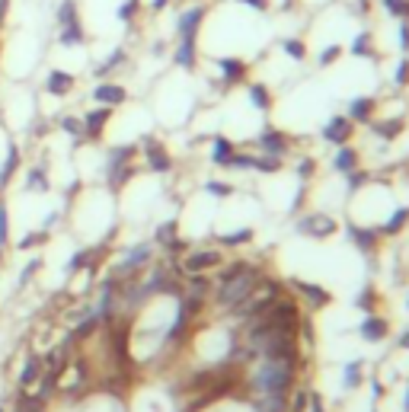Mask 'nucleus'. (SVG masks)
Here are the masks:
<instances>
[{"mask_svg": "<svg viewBox=\"0 0 409 412\" xmlns=\"http://www.w3.org/2000/svg\"><path fill=\"white\" fill-rule=\"evenodd\" d=\"M204 13H208L204 7H192V10H186V13L179 16V23H176L179 38H198V29H202V23H204Z\"/></svg>", "mask_w": 409, "mask_h": 412, "instance_id": "nucleus-18", "label": "nucleus"}, {"mask_svg": "<svg viewBox=\"0 0 409 412\" xmlns=\"http://www.w3.org/2000/svg\"><path fill=\"white\" fill-rule=\"evenodd\" d=\"M304 358H262V365L250 374V400H288L298 387Z\"/></svg>", "mask_w": 409, "mask_h": 412, "instance_id": "nucleus-1", "label": "nucleus"}, {"mask_svg": "<svg viewBox=\"0 0 409 412\" xmlns=\"http://www.w3.org/2000/svg\"><path fill=\"white\" fill-rule=\"evenodd\" d=\"M253 157H256V154H243V150H233L231 160H227V166H224V170H233V173L253 170Z\"/></svg>", "mask_w": 409, "mask_h": 412, "instance_id": "nucleus-39", "label": "nucleus"}, {"mask_svg": "<svg viewBox=\"0 0 409 412\" xmlns=\"http://www.w3.org/2000/svg\"><path fill=\"white\" fill-rule=\"evenodd\" d=\"M80 122H84L86 141H100L102 131H106V125L112 122V109H109V106H96V109H86L84 115H80Z\"/></svg>", "mask_w": 409, "mask_h": 412, "instance_id": "nucleus-12", "label": "nucleus"}, {"mask_svg": "<svg viewBox=\"0 0 409 412\" xmlns=\"http://www.w3.org/2000/svg\"><path fill=\"white\" fill-rule=\"evenodd\" d=\"M135 154H138L135 144H119L106 154V183H109L112 192H119L125 183H131V176H135Z\"/></svg>", "mask_w": 409, "mask_h": 412, "instance_id": "nucleus-3", "label": "nucleus"}, {"mask_svg": "<svg viewBox=\"0 0 409 412\" xmlns=\"http://www.w3.org/2000/svg\"><path fill=\"white\" fill-rule=\"evenodd\" d=\"M74 19H80L77 0H61V3H58V13H55V23L58 26H67V23H74Z\"/></svg>", "mask_w": 409, "mask_h": 412, "instance_id": "nucleus-35", "label": "nucleus"}, {"mask_svg": "<svg viewBox=\"0 0 409 412\" xmlns=\"http://www.w3.org/2000/svg\"><path fill=\"white\" fill-rule=\"evenodd\" d=\"M352 55H355V58H374V55H377V52H374V45H371V32H362V36H355Z\"/></svg>", "mask_w": 409, "mask_h": 412, "instance_id": "nucleus-38", "label": "nucleus"}, {"mask_svg": "<svg viewBox=\"0 0 409 412\" xmlns=\"http://www.w3.org/2000/svg\"><path fill=\"white\" fill-rule=\"evenodd\" d=\"M58 125H61V131H67V135L74 137L77 144H84L86 135H84V122H80V115H61L58 119Z\"/></svg>", "mask_w": 409, "mask_h": 412, "instance_id": "nucleus-32", "label": "nucleus"}, {"mask_svg": "<svg viewBox=\"0 0 409 412\" xmlns=\"http://www.w3.org/2000/svg\"><path fill=\"white\" fill-rule=\"evenodd\" d=\"M384 10L397 19H409V0H381Z\"/></svg>", "mask_w": 409, "mask_h": 412, "instance_id": "nucleus-43", "label": "nucleus"}, {"mask_svg": "<svg viewBox=\"0 0 409 412\" xmlns=\"http://www.w3.org/2000/svg\"><path fill=\"white\" fill-rule=\"evenodd\" d=\"M371 390H374V400H381V396H384V384H381V377H371Z\"/></svg>", "mask_w": 409, "mask_h": 412, "instance_id": "nucleus-53", "label": "nucleus"}, {"mask_svg": "<svg viewBox=\"0 0 409 412\" xmlns=\"http://www.w3.org/2000/svg\"><path fill=\"white\" fill-rule=\"evenodd\" d=\"M339 55H342V48H339V45H329L323 55H320V67H329L333 61H339Z\"/></svg>", "mask_w": 409, "mask_h": 412, "instance_id": "nucleus-47", "label": "nucleus"}, {"mask_svg": "<svg viewBox=\"0 0 409 412\" xmlns=\"http://www.w3.org/2000/svg\"><path fill=\"white\" fill-rule=\"evenodd\" d=\"M138 7H141V0H125V3L119 7V13H115V16H119L121 23H131V19H135V13H138Z\"/></svg>", "mask_w": 409, "mask_h": 412, "instance_id": "nucleus-46", "label": "nucleus"}, {"mask_svg": "<svg viewBox=\"0 0 409 412\" xmlns=\"http://www.w3.org/2000/svg\"><path fill=\"white\" fill-rule=\"evenodd\" d=\"M358 336L364 342H371V345H381L387 336H390V320L381 317V313H364L362 326H358Z\"/></svg>", "mask_w": 409, "mask_h": 412, "instance_id": "nucleus-11", "label": "nucleus"}, {"mask_svg": "<svg viewBox=\"0 0 409 412\" xmlns=\"http://www.w3.org/2000/svg\"><path fill=\"white\" fill-rule=\"evenodd\" d=\"M256 147H259V154H272V157H285L291 154V147H294V141H291L288 131L281 128H262L259 135H256Z\"/></svg>", "mask_w": 409, "mask_h": 412, "instance_id": "nucleus-7", "label": "nucleus"}, {"mask_svg": "<svg viewBox=\"0 0 409 412\" xmlns=\"http://www.w3.org/2000/svg\"><path fill=\"white\" fill-rule=\"evenodd\" d=\"M125 61H128V52H125V48H115V52H112V55L106 58L102 65H96V67H93V73L100 77V80H106V77L119 71V67L125 65Z\"/></svg>", "mask_w": 409, "mask_h": 412, "instance_id": "nucleus-28", "label": "nucleus"}, {"mask_svg": "<svg viewBox=\"0 0 409 412\" xmlns=\"http://www.w3.org/2000/svg\"><path fill=\"white\" fill-rule=\"evenodd\" d=\"M176 230H179V220H167V224H160V227L154 230V240H150V243H154V247H163V249H167L170 243L179 237Z\"/></svg>", "mask_w": 409, "mask_h": 412, "instance_id": "nucleus-31", "label": "nucleus"}, {"mask_svg": "<svg viewBox=\"0 0 409 412\" xmlns=\"http://www.w3.org/2000/svg\"><path fill=\"white\" fill-rule=\"evenodd\" d=\"M170 0H150V10H163Z\"/></svg>", "mask_w": 409, "mask_h": 412, "instance_id": "nucleus-56", "label": "nucleus"}, {"mask_svg": "<svg viewBox=\"0 0 409 412\" xmlns=\"http://www.w3.org/2000/svg\"><path fill=\"white\" fill-rule=\"evenodd\" d=\"M403 412H409V387H406V400H403Z\"/></svg>", "mask_w": 409, "mask_h": 412, "instance_id": "nucleus-57", "label": "nucleus"}, {"mask_svg": "<svg viewBox=\"0 0 409 412\" xmlns=\"http://www.w3.org/2000/svg\"><path fill=\"white\" fill-rule=\"evenodd\" d=\"M406 224H409V208H397L390 218H387L381 227H377V233H381V237H397V233H400Z\"/></svg>", "mask_w": 409, "mask_h": 412, "instance_id": "nucleus-26", "label": "nucleus"}, {"mask_svg": "<svg viewBox=\"0 0 409 412\" xmlns=\"http://www.w3.org/2000/svg\"><path fill=\"white\" fill-rule=\"evenodd\" d=\"M371 412H377V409H371Z\"/></svg>", "mask_w": 409, "mask_h": 412, "instance_id": "nucleus-59", "label": "nucleus"}, {"mask_svg": "<svg viewBox=\"0 0 409 412\" xmlns=\"http://www.w3.org/2000/svg\"><path fill=\"white\" fill-rule=\"evenodd\" d=\"M0 247H10V214L3 198H0Z\"/></svg>", "mask_w": 409, "mask_h": 412, "instance_id": "nucleus-44", "label": "nucleus"}, {"mask_svg": "<svg viewBox=\"0 0 409 412\" xmlns=\"http://www.w3.org/2000/svg\"><path fill=\"white\" fill-rule=\"evenodd\" d=\"M58 42H61L65 48L84 45V42H86L84 23H80V19H74V23H67V26H58Z\"/></svg>", "mask_w": 409, "mask_h": 412, "instance_id": "nucleus-24", "label": "nucleus"}, {"mask_svg": "<svg viewBox=\"0 0 409 412\" xmlns=\"http://www.w3.org/2000/svg\"><path fill=\"white\" fill-rule=\"evenodd\" d=\"M314 173H316V160H314V157H304L301 166H298V176H301V179H310Z\"/></svg>", "mask_w": 409, "mask_h": 412, "instance_id": "nucleus-48", "label": "nucleus"}, {"mask_svg": "<svg viewBox=\"0 0 409 412\" xmlns=\"http://www.w3.org/2000/svg\"><path fill=\"white\" fill-rule=\"evenodd\" d=\"M250 102L259 112H272V106H275V100H272V93H269L266 83H253L250 87Z\"/></svg>", "mask_w": 409, "mask_h": 412, "instance_id": "nucleus-30", "label": "nucleus"}, {"mask_svg": "<svg viewBox=\"0 0 409 412\" xmlns=\"http://www.w3.org/2000/svg\"><path fill=\"white\" fill-rule=\"evenodd\" d=\"M291 288L298 291V297L310 307V313L316 310H326L329 304H333V291H326L323 284H316V282H304V278H291Z\"/></svg>", "mask_w": 409, "mask_h": 412, "instance_id": "nucleus-6", "label": "nucleus"}, {"mask_svg": "<svg viewBox=\"0 0 409 412\" xmlns=\"http://www.w3.org/2000/svg\"><path fill=\"white\" fill-rule=\"evenodd\" d=\"M23 170V147L19 144H7V157H3V166H0V192L7 189L16 173Z\"/></svg>", "mask_w": 409, "mask_h": 412, "instance_id": "nucleus-16", "label": "nucleus"}, {"mask_svg": "<svg viewBox=\"0 0 409 412\" xmlns=\"http://www.w3.org/2000/svg\"><path fill=\"white\" fill-rule=\"evenodd\" d=\"M141 150H144V163H148L150 173H170L173 170V157H170V150L163 147V141H157V137H144L141 141Z\"/></svg>", "mask_w": 409, "mask_h": 412, "instance_id": "nucleus-8", "label": "nucleus"}, {"mask_svg": "<svg viewBox=\"0 0 409 412\" xmlns=\"http://www.w3.org/2000/svg\"><path fill=\"white\" fill-rule=\"evenodd\" d=\"M240 3H246V7H253V10H269V0H240Z\"/></svg>", "mask_w": 409, "mask_h": 412, "instance_id": "nucleus-52", "label": "nucleus"}, {"mask_svg": "<svg viewBox=\"0 0 409 412\" xmlns=\"http://www.w3.org/2000/svg\"><path fill=\"white\" fill-rule=\"evenodd\" d=\"M281 52H285L291 61H304L307 58V48L301 38H285V42H281Z\"/></svg>", "mask_w": 409, "mask_h": 412, "instance_id": "nucleus-40", "label": "nucleus"}, {"mask_svg": "<svg viewBox=\"0 0 409 412\" xmlns=\"http://www.w3.org/2000/svg\"><path fill=\"white\" fill-rule=\"evenodd\" d=\"M336 230H339V220L333 214H323V211H307L298 220V233H304L310 240H329Z\"/></svg>", "mask_w": 409, "mask_h": 412, "instance_id": "nucleus-4", "label": "nucleus"}, {"mask_svg": "<svg viewBox=\"0 0 409 412\" xmlns=\"http://www.w3.org/2000/svg\"><path fill=\"white\" fill-rule=\"evenodd\" d=\"M397 348H403V352H409V330L403 332L400 339H397Z\"/></svg>", "mask_w": 409, "mask_h": 412, "instance_id": "nucleus-55", "label": "nucleus"}, {"mask_svg": "<svg viewBox=\"0 0 409 412\" xmlns=\"http://www.w3.org/2000/svg\"><path fill=\"white\" fill-rule=\"evenodd\" d=\"M45 377V365H42V355H32L23 361V371H19V377H16V390H36V384Z\"/></svg>", "mask_w": 409, "mask_h": 412, "instance_id": "nucleus-14", "label": "nucleus"}, {"mask_svg": "<svg viewBox=\"0 0 409 412\" xmlns=\"http://www.w3.org/2000/svg\"><path fill=\"white\" fill-rule=\"evenodd\" d=\"M173 61H176L183 71H196V65H198V45H196V38H179Z\"/></svg>", "mask_w": 409, "mask_h": 412, "instance_id": "nucleus-23", "label": "nucleus"}, {"mask_svg": "<svg viewBox=\"0 0 409 412\" xmlns=\"http://www.w3.org/2000/svg\"><path fill=\"white\" fill-rule=\"evenodd\" d=\"M45 93L48 96H55V100H65V96H71L74 93V87H77V77L74 73H67V71H48V77H45Z\"/></svg>", "mask_w": 409, "mask_h": 412, "instance_id": "nucleus-15", "label": "nucleus"}, {"mask_svg": "<svg viewBox=\"0 0 409 412\" xmlns=\"http://www.w3.org/2000/svg\"><path fill=\"white\" fill-rule=\"evenodd\" d=\"M307 412H326L323 396L316 393V390H310V406H307Z\"/></svg>", "mask_w": 409, "mask_h": 412, "instance_id": "nucleus-50", "label": "nucleus"}, {"mask_svg": "<svg viewBox=\"0 0 409 412\" xmlns=\"http://www.w3.org/2000/svg\"><path fill=\"white\" fill-rule=\"evenodd\" d=\"M262 278H266V268L262 266L246 262V259H237V262H231V266L221 272V282L214 288V304H218L221 310L233 313L256 288H259Z\"/></svg>", "mask_w": 409, "mask_h": 412, "instance_id": "nucleus-2", "label": "nucleus"}, {"mask_svg": "<svg viewBox=\"0 0 409 412\" xmlns=\"http://www.w3.org/2000/svg\"><path fill=\"white\" fill-rule=\"evenodd\" d=\"M253 170L262 176H275L285 170V163H281V157H272V154H256L253 157Z\"/></svg>", "mask_w": 409, "mask_h": 412, "instance_id": "nucleus-29", "label": "nucleus"}, {"mask_svg": "<svg viewBox=\"0 0 409 412\" xmlns=\"http://www.w3.org/2000/svg\"><path fill=\"white\" fill-rule=\"evenodd\" d=\"M310 406V390L307 387H294L288 393V412H307Z\"/></svg>", "mask_w": 409, "mask_h": 412, "instance_id": "nucleus-36", "label": "nucleus"}, {"mask_svg": "<svg viewBox=\"0 0 409 412\" xmlns=\"http://www.w3.org/2000/svg\"><path fill=\"white\" fill-rule=\"evenodd\" d=\"M7 13H10V0H0V29L7 23Z\"/></svg>", "mask_w": 409, "mask_h": 412, "instance_id": "nucleus-54", "label": "nucleus"}, {"mask_svg": "<svg viewBox=\"0 0 409 412\" xmlns=\"http://www.w3.org/2000/svg\"><path fill=\"white\" fill-rule=\"evenodd\" d=\"M393 80H397V87H406V83H409V58H403V61H400V67H397V77H393Z\"/></svg>", "mask_w": 409, "mask_h": 412, "instance_id": "nucleus-49", "label": "nucleus"}, {"mask_svg": "<svg viewBox=\"0 0 409 412\" xmlns=\"http://www.w3.org/2000/svg\"><path fill=\"white\" fill-rule=\"evenodd\" d=\"M349 237H352V243H355V249H362L364 256H374L377 249H381V233L374 227H358L355 220H349Z\"/></svg>", "mask_w": 409, "mask_h": 412, "instance_id": "nucleus-13", "label": "nucleus"}, {"mask_svg": "<svg viewBox=\"0 0 409 412\" xmlns=\"http://www.w3.org/2000/svg\"><path fill=\"white\" fill-rule=\"evenodd\" d=\"M90 96H93L96 106H109V109H119V106L128 102V90H125L121 83H115V80H100Z\"/></svg>", "mask_w": 409, "mask_h": 412, "instance_id": "nucleus-9", "label": "nucleus"}, {"mask_svg": "<svg viewBox=\"0 0 409 412\" xmlns=\"http://www.w3.org/2000/svg\"><path fill=\"white\" fill-rule=\"evenodd\" d=\"M237 150V144H233L231 137L224 135H214V147H211V163L214 166H227V160H231V154Z\"/></svg>", "mask_w": 409, "mask_h": 412, "instance_id": "nucleus-27", "label": "nucleus"}, {"mask_svg": "<svg viewBox=\"0 0 409 412\" xmlns=\"http://www.w3.org/2000/svg\"><path fill=\"white\" fill-rule=\"evenodd\" d=\"M355 304H358L364 313H377V291H374L371 284H368V288L358 294V301H355Z\"/></svg>", "mask_w": 409, "mask_h": 412, "instance_id": "nucleus-42", "label": "nucleus"}, {"mask_svg": "<svg viewBox=\"0 0 409 412\" xmlns=\"http://www.w3.org/2000/svg\"><path fill=\"white\" fill-rule=\"evenodd\" d=\"M48 243V230H32V233H26L23 240H16V249L19 253H26V249H36V247H45Z\"/></svg>", "mask_w": 409, "mask_h": 412, "instance_id": "nucleus-37", "label": "nucleus"}, {"mask_svg": "<svg viewBox=\"0 0 409 412\" xmlns=\"http://www.w3.org/2000/svg\"><path fill=\"white\" fill-rule=\"evenodd\" d=\"M0 412H7V409H3V403H0Z\"/></svg>", "mask_w": 409, "mask_h": 412, "instance_id": "nucleus-58", "label": "nucleus"}, {"mask_svg": "<svg viewBox=\"0 0 409 412\" xmlns=\"http://www.w3.org/2000/svg\"><path fill=\"white\" fill-rule=\"evenodd\" d=\"M374 112H377V100H374V96H355V100L349 102V112H345V115H349L355 125H371Z\"/></svg>", "mask_w": 409, "mask_h": 412, "instance_id": "nucleus-17", "label": "nucleus"}, {"mask_svg": "<svg viewBox=\"0 0 409 412\" xmlns=\"http://www.w3.org/2000/svg\"><path fill=\"white\" fill-rule=\"evenodd\" d=\"M345 179H349V192H352V195L358 192V189H364V185H368V173H362V166H358V170H352Z\"/></svg>", "mask_w": 409, "mask_h": 412, "instance_id": "nucleus-45", "label": "nucleus"}, {"mask_svg": "<svg viewBox=\"0 0 409 412\" xmlns=\"http://www.w3.org/2000/svg\"><path fill=\"white\" fill-rule=\"evenodd\" d=\"M218 266H224V253L221 249H196V253H186V259L179 262V275H208Z\"/></svg>", "mask_w": 409, "mask_h": 412, "instance_id": "nucleus-5", "label": "nucleus"}, {"mask_svg": "<svg viewBox=\"0 0 409 412\" xmlns=\"http://www.w3.org/2000/svg\"><path fill=\"white\" fill-rule=\"evenodd\" d=\"M362 384H364V361L362 358H352V361L342 367V387L345 390H358Z\"/></svg>", "mask_w": 409, "mask_h": 412, "instance_id": "nucleus-25", "label": "nucleus"}, {"mask_svg": "<svg viewBox=\"0 0 409 412\" xmlns=\"http://www.w3.org/2000/svg\"><path fill=\"white\" fill-rule=\"evenodd\" d=\"M368 128H371L377 137H384V141H397V137L406 131V119H403V115H397V119H384V122L374 119Z\"/></svg>", "mask_w": 409, "mask_h": 412, "instance_id": "nucleus-22", "label": "nucleus"}, {"mask_svg": "<svg viewBox=\"0 0 409 412\" xmlns=\"http://www.w3.org/2000/svg\"><path fill=\"white\" fill-rule=\"evenodd\" d=\"M42 266H45V262H42V256H32L26 262V266L19 268V278H16V288H26L29 282H32V278H36L38 272H42Z\"/></svg>", "mask_w": 409, "mask_h": 412, "instance_id": "nucleus-34", "label": "nucleus"}, {"mask_svg": "<svg viewBox=\"0 0 409 412\" xmlns=\"http://www.w3.org/2000/svg\"><path fill=\"white\" fill-rule=\"evenodd\" d=\"M26 192H48L51 189V179H48V163L38 157V163H32L26 170Z\"/></svg>", "mask_w": 409, "mask_h": 412, "instance_id": "nucleus-20", "label": "nucleus"}, {"mask_svg": "<svg viewBox=\"0 0 409 412\" xmlns=\"http://www.w3.org/2000/svg\"><path fill=\"white\" fill-rule=\"evenodd\" d=\"M204 192L211 195V198H231L233 185L231 183H221V179H208V183H204Z\"/></svg>", "mask_w": 409, "mask_h": 412, "instance_id": "nucleus-41", "label": "nucleus"}, {"mask_svg": "<svg viewBox=\"0 0 409 412\" xmlns=\"http://www.w3.org/2000/svg\"><path fill=\"white\" fill-rule=\"evenodd\" d=\"M400 48L409 52V19H400Z\"/></svg>", "mask_w": 409, "mask_h": 412, "instance_id": "nucleus-51", "label": "nucleus"}, {"mask_svg": "<svg viewBox=\"0 0 409 412\" xmlns=\"http://www.w3.org/2000/svg\"><path fill=\"white\" fill-rule=\"evenodd\" d=\"M218 240H221V247H227V249L246 247L253 240V227H240V230H233V233H224V237H218Z\"/></svg>", "mask_w": 409, "mask_h": 412, "instance_id": "nucleus-33", "label": "nucleus"}, {"mask_svg": "<svg viewBox=\"0 0 409 412\" xmlns=\"http://www.w3.org/2000/svg\"><path fill=\"white\" fill-rule=\"evenodd\" d=\"M218 67H221L224 87H237L246 80V61H240V58H218Z\"/></svg>", "mask_w": 409, "mask_h": 412, "instance_id": "nucleus-21", "label": "nucleus"}, {"mask_svg": "<svg viewBox=\"0 0 409 412\" xmlns=\"http://www.w3.org/2000/svg\"><path fill=\"white\" fill-rule=\"evenodd\" d=\"M352 137H355V122L349 119V115H333V119L323 125V141L326 144L342 147V144H349Z\"/></svg>", "mask_w": 409, "mask_h": 412, "instance_id": "nucleus-10", "label": "nucleus"}, {"mask_svg": "<svg viewBox=\"0 0 409 412\" xmlns=\"http://www.w3.org/2000/svg\"><path fill=\"white\" fill-rule=\"evenodd\" d=\"M358 166H362V154H358L352 144L336 147V154H333V170H336V173L349 176L352 170H358Z\"/></svg>", "mask_w": 409, "mask_h": 412, "instance_id": "nucleus-19", "label": "nucleus"}]
</instances>
